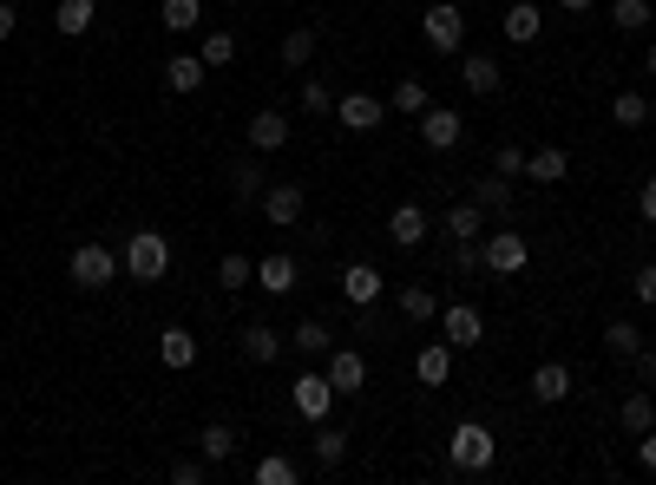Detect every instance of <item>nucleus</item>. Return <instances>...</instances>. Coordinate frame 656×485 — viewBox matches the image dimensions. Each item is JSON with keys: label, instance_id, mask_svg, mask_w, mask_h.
I'll return each instance as SVG.
<instances>
[{"label": "nucleus", "instance_id": "nucleus-1", "mask_svg": "<svg viewBox=\"0 0 656 485\" xmlns=\"http://www.w3.org/2000/svg\"><path fill=\"white\" fill-rule=\"evenodd\" d=\"M493 459H499V439H493L486 420H460L446 433V466L453 473H493Z\"/></svg>", "mask_w": 656, "mask_h": 485}, {"label": "nucleus", "instance_id": "nucleus-2", "mask_svg": "<svg viewBox=\"0 0 656 485\" xmlns=\"http://www.w3.org/2000/svg\"><path fill=\"white\" fill-rule=\"evenodd\" d=\"M164 270H171V236H164V230H132V243H125V276L164 282Z\"/></svg>", "mask_w": 656, "mask_h": 485}, {"label": "nucleus", "instance_id": "nucleus-3", "mask_svg": "<svg viewBox=\"0 0 656 485\" xmlns=\"http://www.w3.org/2000/svg\"><path fill=\"white\" fill-rule=\"evenodd\" d=\"M421 40H427L434 53H460V47H466V13H460V0H434V7L421 13Z\"/></svg>", "mask_w": 656, "mask_h": 485}, {"label": "nucleus", "instance_id": "nucleus-4", "mask_svg": "<svg viewBox=\"0 0 656 485\" xmlns=\"http://www.w3.org/2000/svg\"><path fill=\"white\" fill-rule=\"evenodd\" d=\"M119 270H125V256H112L105 243H79L73 263H67V276H73L79 289H112V282H119Z\"/></svg>", "mask_w": 656, "mask_h": 485}, {"label": "nucleus", "instance_id": "nucleus-5", "mask_svg": "<svg viewBox=\"0 0 656 485\" xmlns=\"http://www.w3.org/2000/svg\"><path fill=\"white\" fill-rule=\"evenodd\" d=\"M480 263H486L493 276H518V270L532 263V243H525L518 230H486V236H480Z\"/></svg>", "mask_w": 656, "mask_h": 485}, {"label": "nucleus", "instance_id": "nucleus-6", "mask_svg": "<svg viewBox=\"0 0 656 485\" xmlns=\"http://www.w3.org/2000/svg\"><path fill=\"white\" fill-rule=\"evenodd\" d=\"M440 342L446 347H480L486 342V315L473 302H440Z\"/></svg>", "mask_w": 656, "mask_h": 485}, {"label": "nucleus", "instance_id": "nucleus-7", "mask_svg": "<svg viewBox=\"0 0 656 485\" xmlns=\"http://www.w3.org/2000/svg\"><path fill=\"white\" fill-rule=\"evenodd\" d=\"M290 401H295V414H302V420H329V407H335L342 394L329 387V374H315V367H309V374H295Z\"/></svg>", "mask_w": 656, "mask_h": 485}, {"label": "nucleus", "instance_id": "nucleus-8", "mask_svg": "<svg viewBox=\"0 0 656 485\" xmlns=\"http://www.w3.org/2000/svg\"><path fill=\"white\" fill-rule=\"evenodd\" d=\"M460 139H466V119H460L453 105H427V112H421V144H427V151H453Z\"/></svg>", "mask_w": 656, "mask_h": 485}, {"label": "nucleus", "instance_id": "nucleus-9", "mask_svg": "<svg viewBox=\"0 0 656 485\" xmlns=\"http://www.w3.org/2000/svg\"><path fill=\"white\" fill-rule=\"evenodd\" d=\"M460 85H466L473 99H493V92L506 85V67H499L493 53H460Z\"/></svg>", "mask_w": 656, "mask_h": 485}, {"label": "nucleus", "instance_id": "nucleus-10", "mask_svg": "<svg viewBox=\"0 0 656 485\" xmlns=\"http://www.w3.org/2000/svg\"><path fill=\"white\" fill-rule=\"evenodd\" d=\"M427 230H434V216L421 204H394V216H387V243H394V250H421Z\"/></svg>", "mask_w": 656, "mask_h": 485}, {"label": "nucleus", "instance_id": "nucleus-11", "mask_svg": "<svg viewBox=\"0 0 656 485\" xmlns=\"http://www.w3.org/2000/svg\"><path fill=\"white\" fill-rule=\"evenodd\" d=\"M387 119V105L374 99V92H349V99H335V125L342 132H374Z\"/></svg>", "mask_w": 656, "mask_h": 485}, {"label": "nucleus", "instance_id": "nucleus-12", "mask_svg": "<svg viewBox=\"0 0 656 485\" xmlns=\"http://www.w3.org/2000/svg\"><path fill=\"white\" fill-rule=\"evenodd\" d=\"M434 230L446 236V243H480V236H486V210H480L473 198H466V204H453V210H446V216H440Z\"/></svg>", "mask_w": 656, "mask_h": 485}, {"label": "nucleus", "instance_id": "nucleus-13", "mask_svg": "<svg viewBox=\"0 0 656 485\" xmlns=\"http://www.w3.org/2000/svg\"><path fill=\"white\" fill-rule=\"evenodd\" d=\"M256 204L270 216V230H290V223H302V204H309V198H302V184H270Z\"/></svg>", "mask_w": 656, "mask_h": 485}, {"label": "nucleus", "instance_id": "nucleus-14", "mask_svg": "<svg viewBox=\"0 0 656 485\" xmlns=\"http://www.w3.org/2000/svg\"><path fill=\"white\" fill-rule=\"evenodd\" d=\"M525 178H532V184H565V178H572V151H565V144L525 151Z\"/></svg>", "mask_w": 656, "mask_h": 485}, {"label": "nucleus", "instance_id": "nucleus-15", "mask_svg": "<svg viewBox=\"0 0 656 485\" xmlns=\"http://www.w3.org/2000/svg\"><path fill=\"white\" fill-rule=\"evenodd\" d=\"M223 178H230V198H236V204H256V198L270 191V178H263V151H250V158H236V164H230Z\"/></svg>", "mask_w": 656, "mask_h": 485}, {"label": "nucleus", "instance_id": "nucleus-16", "mask_svg": "<svg viewBox=\"0 0 656 485\" xmlns=\"http://www.w3.org/2000/svg\"><path fill=\"white\" fill-rule=\"evenodd\" d=\"M532 401H538V407L572 401V367H565V361H538V367H532Z\"/></svg>", "mask_w": 656, "mask_h": 485}, {"label": "nucleus", "instance_id": "nucleus-17", "mask_svg": "<svg viewBox=\"0 0 656 485\" xmlns=\"http://www.w3.org/2000/svg\"><path fill=\"white\" fill-rule=\"evenodd\" d=\"M329 387L335 394H362L367 387V361L355 347H329Z\"/></svg>", "mask_w": 656, "mask_h": 485}, {"label": "nucleus", "instance_id": "nucleus-18", "mask_svg": "<svg viewBox=\"0 0 656 485\" xmlns=\"http://www.w3.org/2000/svg\"><path fill=\"white\" fill-rule=\"evenodd\" d=\"M309 459H315L322 473H335V466L349 459V433H342V426H329V420H315V433H309Z\"/></svg>", "mask_w": 656, "mask_h": 485}, {"label": "nucleus", "instance_id": "nucleus-19", "mask_svg": "<svg viewBox=\"0 0 656 485\" xmlns=\"http://www.w3.org/2000/svg\"><path fill=\"white\" fill-rule=\"evenodd\" d=\"M236 347H243V361H256V367H270V361L283 354V335H276L270 322H243V329H236Z\"/></svg>", "mask_w": 656, "mask_h": 485}, {"label": "nucleus", "instance_id": "nucleus-20", "mask_svg": "<svg viewBox=\"0 0 656 485\" xmlns=\"http://www.w3.org/2000/svg\"><path fill=\"white\" fill-rule=\"evenodd\" d=\"M211 79V67L198 60V53H171V67H164V92H178V99H191L198 85Z\"/></svg>", "mask_w": 656, "mask_h": 485}, {"label": "nucleus", "instance_id": "nucleus-21", "mask_svg": "<svg viewBox=\"0 0 656 485\" xmlns=\"http://www.w3.org/2000/svg\"><path fill=\"white\" fill-rule=\"evenodd\" d=\"M466 198L486 210V216H506V210H512V178H499V171H480Z\"/></svg>", "mask_w": 656, "mask_h": 485}, {"label": "nucleus", "instance_id": "nucleus-22", "mask_svg": "<svg viewBox=\"0 0 656 485\" xmlns=\"http://www.w3.org/2000/svg\"><path fill=\"white\" fill-rule=\"evenodd\" d=\"M414 381H421V387H446V381H453V347L446 342L421 347V354H414Z\"/></svg>", "mask_w": 656, "mask_h": 485}, {"label": "nucleus", "instance_id": "nucleus-23", "mask_svg": "<svg viewBox=\"0 0 656 485\" xmlns=\"http://www.w3.org/2000/svg\"><path fill=\"white\" fill-rule=\"evenodd\" d=\"M295 276H302V270H295L290 250H276V256H263V263H256V289H263V295H290Z\"/></svg>", "mask_w": 656, "mask_h": 485}, {"label": "nucleus", "instance_id": "nucleus-24", "mask_svg": "<svg viewBox=\"0 0 656 485\" xmlns=\"http://www.w3.org/2000/svg\"><path fill=\"white\" fill-rule=\"evenodd\" d=\"M283 144H290V119H283L276 105L250 119V151H263V158H270V151H283Z\"/></svg>", "mask_w": 656, "mask_h": 485}, {"label": "nucleus", "instance_id": "nucleus-25", "mask_svg": "<svg viewBox=\"0 0 656 485\" xmlns=\"http://www.w3.org/2000/svg\"><path fill=\"white\" fill-rule=\"evenodd\" d=\"M158 361H164L171 374L198 367V335H191V329H164V335H158Z\"/></svg>", "mask_w": 656, "mask_h": 485}, {"label": "nucleus", "instance_id": "nucleus-26", "mask_svg": "<svg viewBox=\"0 0 656 485\" xmlns=\"http://www.w3.org/2000/svg\"><path fill=\"white\" fill-rule=\"evenodd\" d=\"M92 20H99V0H53V27H60L67 40H85Z\"/></svg>", "mask_w": 656, "mask_h": 485}, {"label": "nucleus", "instance_id": "nucleus-27", "mask_svg": "<svg viewBox=\"0 0 656 485\" xmlns=\"http://www.w3.org/2000/svg\"><path fill=\"white\" fill-rule=\"evenodd\" d=\"M342 295H349V309L381 302V270H374V263H349V270H342Z\"/></svg>", "mask_w": 656, "mask_h": 485}, {"label": "nucleus", "instance_id": "nucleus-28", "mask_svg": "<svg viewBox=\"0 0 656 485\" xmlns=\"http://www.w3.org/2000/svg\"><path fill=\"white\" fill-rule=\"evenodd\" d=\"M315 47H322V27H290L283 47H276V60H283L290 72H302L309 60H315Z\"/></svg>", "mask_w": 656, "mask_h": 485}, {"label": "nucleus", "instance_id": "nucleus-29", "mask_svg": "<svg viewBox=\"0 0 656 485\" xmlns=\"http://www.w3.org/2000/svg\"><path fill=\"white\" fill-rule=\"evenodd\" d=\"M499 27H506L512 47H532V40H538V27H545V20H538V0H512Z\"/></svg>", "mask_w": 656, "mask_h": 485}, {"label": "nucleus", "instance_id": "nucleus-30", "mask_svg": "<svg viewBox=\"0 0 656 485\" xmlns=\"http://www.w3.org/2000/svg\"><path fill=\"white\" fill-rule=\"evenodd\" d=\"M198 453H204L211 466H230V459H236V426H223V420H211V426L198 433Z\"/></svg>", "mask_w": 656, "mask_h": 485}, {"label": "nucleus", "instance_id": "nucleus-31", "mask_svg": "<svg viewBox=\"0 0 656 485\" xmlns=\"http://www.w3.org/2000/svg\"><path fill=\"white\" fill-rule=\"evenodd\" d=\"M401 315H407V322H434L440 289H427V282H401Z\"/></svg>", "mask_w": 656, "mask_h": 485}, {"label": "nucleus", "instance_id": "nucleus-32", "mask_svg": "<svg viewBox=\"0 0 656 485\" xmlns=\"http://www.w3.org/2000/svg\"><path fill=\"white\" fill-rule=\"evenodd\" d=\"M250 479H256V485H295V479H302V466H295L290 453H263V459L250 466Z\"/></svg>", "mask_w": 656, "mask_h": 485}, {"label": "nucleus", "instance_id": "nucleus-33", "mask_svg": "<svg viewBox=\"0 0 656 485\" xmlns=\"http://www.w3.org/2000/svg\"><path fill=\"white\" fill-rule=\"evenodd\" d=\"M158 20H164L171 33H198V27H204V0H164Z\"/></svg>", "mask_w": 656, "mask_h": 485}, {"label": "nucleus", "instance_id": "nucleus-34", "mask_svg": "<svg viewBox=\"0 0 656 485\" xmlns=\"http://www.w3.org/2000/svg\"><path fill=\"white\" fill-rule=\"evenodd\" d=\"M198 60H204L211 72L230 67V60H236V33H230V27H211V33L198 40Z\"/></svg>", "mask_w": 656, "mask_h": 485}, {"label": "nucleus", "instance_id": "nucleus-35", "mask_svg": "<svg viewBox=\"0 0 656 485\" xmlns=\"http://www.w3.org/2000/svg\"><path fill=\"white\" fill-rule=\"evenodd\" d=\"M617 420H624V433L637 439V433H650V426H656V401H650V394H624Z\"/></svg>", "mask_w": 656, "mask_h": 485}, {"label": "nucleus", "instance_id": "nucleus-36", "mask_svg": "<svg viewBox=\"0 0 656 485\" xmlns=\"http://www.w3.org/2000/svg\"><path fill=\"white\" fill-rule=\"evenodd\" d=\"M387 105H394V112H407V119H421V112L434 105V99H427V79H414V72H407V79L394 85V99H387Z\"/></svg>", "mask_w": 656, "mask_h": 485}, {"label": "nucleus", "instance_id": "nucleus-37", "mask_svg": "<svg viewBox=\"0 0 656 485\" xmlns=\"http://www.w3.org/2000/svg\"><path fill=\"white\" fill-rule=\"evenodd\" d=\"M610 119L630 125V132H644V125H650V99H644V92H617V99H610Z\"/></svg>", "mask_w": 656, "mask_h": 485}, {"label": "nucleus", "instance_id": "nucleus-38", "mask_svg": "<svg viewBox=\"0 0 656 485\" xmlns=\"http://www.w3.org/2000/svg\"><path fill=\"white\" fill-rule=\"evenodd\" d=\"M604 347H610L617 361H637V354H644V329H637V322H610V329H604Z\"/></svg>", "mask_w": 656, "mask_h": 485}, {"label": "nucleus", "instance_id": "nucleus-39", "mask_svg": "<svg viewBox=\"0 0 656 485\" xmlns=\"http://www.w3.org/2000/svg\"><path fill=\"white\" fill-rule=\"evenodd\" d=\"M290 342H295V354H309V361H315V354H329V322H322V315L295 322V329H290Z\"/></svg>", "mask_w": 656, "mask_h": 485}, {"label": "nucleus", "instance_id": "nucleus-40", "mask_svg": "<svg viewBox=\"0 0 656 485\" xmlns=\"http://www.w3.org/2000/svg\"><path fill=\"white\" fill-rule=\"evenodd\" d=\"M610 20H617L624 33H644L656 13H650V0H610Z\"/></svg>", "mask_w": 656, "mask_h": 485}, {"label": "nucleus", "instance_id": "nucleus-41", "mask_svg": "<svg viewBox=\"0 0 656 485\" xmlns=\"http://www.w3.org/2000/svg\"><path fill=\"white\" fill-rule=\"evenodd\" d=\"M218 282H223V295H236V289H243V282H256V263H250V256H236V250H230V256H223V263H218Z\"/></svg>", "mask_w": 656, "mask_h": 485}, {"label": "nucleus", "instance_id": "nucleus-42", "mask_svg": "<svg viewBox=\"0 0 656 485\" xmlns=\"http://www.w3.org/2000/svg\"><path fill=\"white\" fill-rule=\"evenodd\" d=\"M302 112H309V119H329V112H335L329 79H302Z\"/></svg>", "mask_w": 656, "mask_h": 485}, {"label": "nucleus", "instance_id": "nucleus-43", "mask_svg": "<svg viewBox=\"0 0 656 485\" xmlns=\"http://www.w3.org/2000/svg\"><path fill=\"white\" fill-rule=\"evenodd\" d=\"M493 171L499 178H525V144H499L493 151Z\"/></svg>", "mask_w": 656, "mask_h": 485}, {"label": "nucleus", "instance_id": "nucleus-44", "mask_svg": "<svg viewBox=\"0 0 656 485\" xmlns=\"http://www.w3.org/2000/svg\"><path fill=\"white\" fill-rule=\"evenodd\" d=\"M204 473H211L204 453H198V459H171V485H204Z\"/></svg>", "mask_w": 656, "mask_h": 485}, {"label": "nucleus", "instance_id": "nucleus-45", "mask_svg": "<svg viewBox=\"0 0 656 485\" xmlns=\"http://www.w3.org/2000/svg\"><path fill=\"white\" fill-rule=\"evenodd\" d=\"M480 243H453V276H480Z\"/></svg>", "mask_w": 656, "mask_h": 485}, {"label": "nucleus", "instance_id": "nucleus-46", "mask_svg": "<svg viewBox=\"0 0 656 485\" xmlns=\"http://www.w3.org/2000/svg\"><path fill=\"white\" fill-rule=\"evenodd\" d=\"M630 289H637V302H650L656 309V263H644V270L630 276Z\"/></svg>", "mask_w": 656, "mask_h": 485}, {"label": "nucleus", "instance_id": "nucleus-47", "mask_svg": "<svg viewBox=\"0 0 656 485\" xmlns=\"http://www.w3.org/2000/svg\"><path fill=\"white\" fill-rule=\"evenodd\" d=\"M637 466L656 479V426H650V433H637Z\"/></svg>", "mask_w": 656, "mask_h": 485}, {"label": "nucleus", "instance_id": "nucleus-48", "mask_svg": "<svg viewBox=\"0 0 656 485\" xmlns=\"http://www.w3.org/2000/svg\"><path fill=\"white\" fill-rule=\"evenodd\" d=\"M637 210H644V223H656V178H644V198H637Z\"/></svg>", "mask_w": 656, "mask_h": 485}, {"label": "nucleus", "instance_id": "nucleus-49", "mask_svg": "<svg viewBox=\"0 0 656 485\" xmlns=\"http://www.w3.org/2000/svg\"><path fill=\"white\" fill-rule=\"evenodd\" d=\"M637 374H644V381L656 387V347H644V354H637Z\"/></svg>", "mask_w": 656, "mask_h": 485}, {"label": "nucleus", "instance_id": "nucleus-50", "mask_svg": "<svg viewBox=\"0 0 656 485\" xmlns=\"http://www.w3.org/2000/svg\"><path fill=\"white\" fill-rule=\"evenodd\" d=\"M13 27H20V20H13V7L0 0V40H13Z\"/></svg>", "mask_w": 656, "mask_h": 485}, {"label": "nucleus", "instance_id": "nucleus-51", "mask_svg": "<svg viewBox=\"0 0 656 485\" xmlns=\"http://www.w3.org/2000/svg\"><path fill=\"white\" fill-rule=\"evenodd\" d=\"M558 7H565V13H591V7H597V0H558Z\"/></svg>", "mask_w": 656, "mask_h": 485}, {"label": "nucleus", "instance_id": "nucleus-52", "mask_svg": "<svg viewBox=\"0 0 656 485\" xmlns=\"http://www.w3.org/2000/svg\"><path fill=\"white\" fill-rule=\"evenodd\" d=\"M650 79H656V47H650Z\"/></svg>", "mask_w": 656, "mask_h": 485}]
</instances>
